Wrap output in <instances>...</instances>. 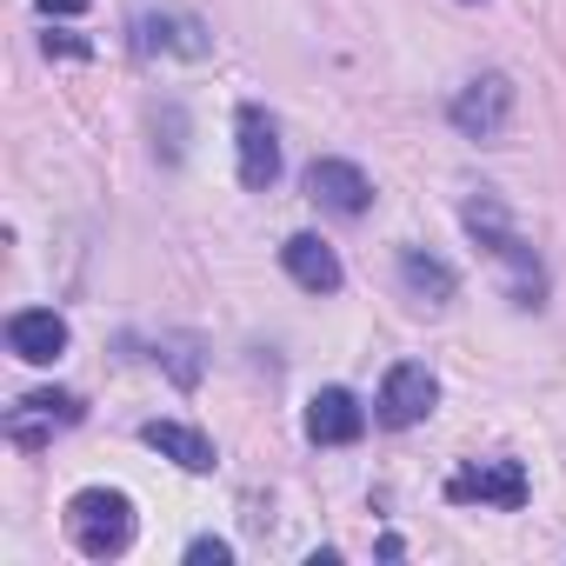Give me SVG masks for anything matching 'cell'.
<instances>
[{"label":"cell","mask_w":566,"mask_h":566,"mask_svg":"<svg viewBox=\"0 0 566 566\" xmlns=\"http://www.w3.org/2000/svg\"><path fill=\"white\" fill-rule=\"evenodd\" d=\"M67 539L87 559H120L134 546V500L114 486H81L67 500Z\"/></svg>","instance_id":"2"},{"label":"cell","mask_w":566,"mask_h":566,"mask_svg":"<svg viewBox=\"0 0 566 566\" xmlns=\"http://www.w3.org/2000/svg\"><path fill=\"white\" fill-rule=\"evenodd\" d=\"M8 347H14L28 367H54V360L67 354V321H61L54 307H28V314L8 321Z\"/></svg>","instance_id":"10"},{"label":"cell","mask_w":566,"mask_h":566,"mask_svg":"<svg viewBox=\"0 0 566 566\" xmlns=\"http://www.w3.org/2000/svg\"><path fill=\"white\" fill-rule=\"evenodd\" d=\"M41 14H87V0H41Z\"/></svg>","instance_id":"16"},{"label":"cell","mask_w":566,"mask_h":566,"mask_svg":"<svg viewBox=\"0 0 566 566\" xmlns=\"http://www.w3.org/2000/svg\"><path fill=\"white\" fill-rule=\"evenodd\" d=\"M360 433H367V407L347 387H321L307 400V440L314 447H354Z\"/></svg>","instance_id":"9"},{"label":"cell","mask_w":566,"mask_h":566,"mask_svg":"<svg viewBox=\"0 0 566 566\" xmlns=\"http://www.w3.org/2000/svg\"><path fill=\"white\" fill-rule=\"evenodd\" d=\"M134 48H140V54H187V61H207V54H213L207 28H200L193 14H147V21L134 28Z\"/></svg>","instance_id":"11"},{"label":"cell","mask_w":566,"mask_h":566,"mask_svg":"<svg viewBox=\"0 0 566 566\" xmlns=\"http://www.w3.org/2000/svg\"><path fill=\"white\" fill-rule=\"evenodd\" d=\"M453 127L467 134V140H500L506 134V120H513V81L506 74H480V81H467L460 94H453Z\"/></svg>","instance_id":"3"},{"label":"cell","mask_w":566,"mask_h":566,"mask_svg":"<svg viewBox=\"0 0 566 566\" xmlns=\"http://www.w3.org/2000/svg\"><path fill=\"white\" fill-rule=\"evenodd\" d=\"M447 500H480V506H526V467L520 460H473L447 480Z\"/></svg>","instance_id":"5"},{"label":"cell","mask_w":566,"mask_h":566,"mask_svg":"<svg viewBox=\"0 0 566 566\" xmlns=\"http://www.w3.org/2000/svg\"><path fill=\"white\" fill-rule=\"evenodd\" d=\"M460 220H467V233H473V240H480V247H486L500 266H506V294H513V307H539V294H546V273H539L533 247H526V240L506 227V207H500L493 193H473Z\"/></svg>","instance_id":"1"},{"label":"cell","mask_w":566,"mask_h":566,"mask_svg":"<svg viewBox=\"0 0 566 566\" xmlns=\"http://www.w3.org/2000/svg\"><path fill=\"white\" fill-rule=\"evenodd\" d=\"M400 280H407V294H413V301H427V307H447V301H453V287H460L453 266H447V260H433V253H420V247H407V253H400Z\"/></svg>","instance_id":"14"},{"label":"cell","mask_w":566,"mask_h":566,"mask_svg":"<svg viewBox=\"0 0 566 566\" xmlns=\"http://www.w3.org/2000/svg\"><path fill=\"white\" fill-rule=\"evenodd\" d=\"M280 260H287V273L301 280L307 294H340V253L327 247V240H314V233H294L287 247H280Z\"/></svg>","instance_id":"12"},{"label":"cell","mask_w":566,"mask_h":566,"mask_svg":"<svg viewBox=\"0 0 566 566\" xmlns=\"http://www.w3.org/2000/svg\"><path fill=\"white\" fill-rule=\"evenodd\" d=\"M187 559H193V566H227V559H233V546L207 533V539H193V546H187Z\"/></svg>","instance_id":"15"},{"label":"cell","mask_w":566,"mask_h":566,"mask_svg":"<svg viewBox=\"0 0 566 566\" xmlns=\"http://www.w3.org/2000/svg\"><path fill=\"white\" fill-rule=\"evenodd\" d=\"M54 48H61V54H87V41H74V34H48V54H54Z\"/></svg>","instance_id":"17"},{"label":"cell","mask_w":566,"mask_h":566,"mask_svg":"<svg viewBox=\"0 0 566 566\" xmlns=\"http://www.w3.org/2000/svg\"><path fill=\"white\" fill-rule=\"evenodd\" d=\"M433 400H440V380H433L420 360H400V367L380 380L374 413H380V427H420V420L433 413Z\"/></svg>","instance_id":"4"},{"label":"cell","mask_w":566,"mask_h":566,"mask_svg":"<svg viewBox=\"0 0 566 566\" xmlns=\"http://www.w3.org/2000/svg\"><path fill=\"white\" fill-rule=\"evenodd\" d=\"M233 134H240V187L266 193V187L280 180V134H273V120L247 101V107L233 114Z\"/></svg>","instance_id":"7"},{"label":"cell","mask_w":566,"mask_h":566,"mask_svg":"<svg viewBox=\"0 0 566 566\" xmlns=\"http://www.w3.org/2000/svg\"><path fill=\"white\" fill-rule=\"evenodd\" d=\"M307 200L327 207V213H340V220H360L374 207V180L354 160H314L307 167Z\"/></svg>","instance_id":"6"},{"label":"cell","mask_w":566,"mask_h":566,"mask_svg":"<svg viewBox=\"0 0 566 566\" xmlns=\"http://www.w3.org/2000/svg\"><path fill=\"white\" fill-rule=\"evenodd\" d=\"M87 407H81V394H28V400H14V413H8V440L14 447H48L61 427H74Z\"/></svg>","instance_id":"8"},{"label":"cell","mask_w":566,"mask_h":566,"mask_svg":"<svg viewBox=\"0 0 566 566\" xmlns=\"http://www.w3.org/2000/svg\"><path fill=\"white\" fill-rule=\"evenodd\" d=\"M140 440H147L154 453H167L174 467H187V473H213V440L193 433V427H180V420H147Z\"/></svg>","instance_id":"13"}]
</instances>
